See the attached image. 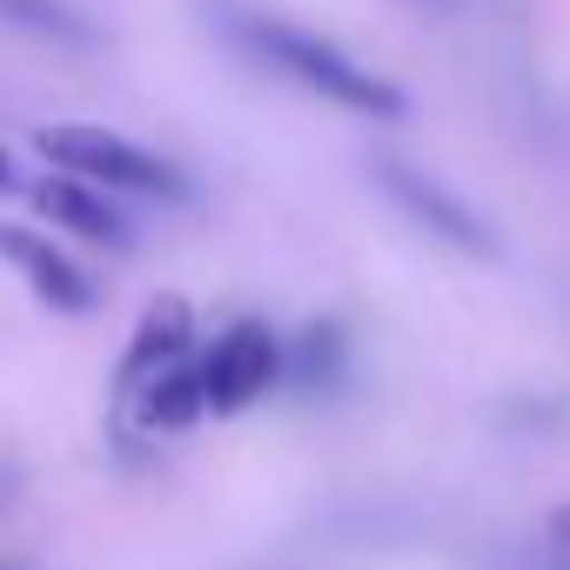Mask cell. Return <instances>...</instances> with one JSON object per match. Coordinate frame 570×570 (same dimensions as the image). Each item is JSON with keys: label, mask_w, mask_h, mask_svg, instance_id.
Instances as JSON below:
<instances>
[{"label": "cell", "mask_w": 570, "mask_h": 570, "mask_svg": "<svg viewBox=\"0 0 570 570\" xmlns=\"http://www.w3.org/2000/svg\"><path fill=\"white\" fill-rule=\"evenodd\" d=\"M8 188H14V155L0 148V195H8Z\"/></svg>", "instance_id": "obj_13"}, {"label": "cell", "mask_w": 570, "mask_h": 570, "mask_svg": "<svg viewBox=\"0 0 570 570\" xmlns=\"http://www.w3.org/2000/svg\"><path fill=\"white\" fill-rule=\"evenodd\" d=\"M550 530H557V543H563V550H570V503H563V510H557V517H550Z\"/></svg>", "instance_id": "obj_11"}, {"label": "cell", "mask_w": 570, "mask_h": 570, "mask_svg": "<svg viewBox=\"0 0 570 570\" xmlns=\"http://www.w3.org/2000/svg\"><path fill=\"white\" fill-rule=\"evenodd\" d=\"M195 370H202L208 416H242V410H255V403L282 383V336H275V323H262V316H235V323L195 356Z\"/></svg>", "instance_id": "obj_4"}, {"label": "cell", "mask_w": 570, "mask_h": 570, "mask_svg": "<svg viewBox=\"0 0 570 570\" xmlns=\"http://www.w3.org/2000/svg\"><path fill=\"white\" fill-rule=\"evenodd\" d=\"M188 356H195V303L175 296V289L148 296V309L135 316L128 350H121V363H115V403H128L135 390H148L161 370H175V363H188Z\"/></svg>", "instance_id": "obj_6"}, {"label": "cell", "mask_w": 570, "mask_h": 570, "mask_svg": "<svg viewBox=\"0 0 570 570\" xmlns=\"http://www.w3.org/2000/svg\"><path fill=\"white\" fill-rule=\"evenodd\" d=\"M370 181H376L383 202H390L396 215H410L430 242H443V248H456V255H470V262H497V255H503L497 222H490L470 195H456L443 175H430V168H416V161H403V155H370Z\"/></svg>", "instance_id": "obj_3"}, {"label": "cell", "mask_w": 570, "mask_h": 570, "mask_svg": "<svg viewBox=\"0 0 570 570\" xmlns=\"http://www.w3.org/2000/svg\"><path fill=\"white\" fill-rule=\"evenodd\" d=\"M0 21L14 35H35V41H61V48H95V21L75 8V0H0Z\"/></svg>", "instance_id": "obj_10"}, {"label": "cell", "mask_w": 570, "mask_h": 570, "mask_svg": "<svg viewBox=\"0 0 570 570\" xmlns=\"http://www.w3.org/2000/svg\"><path fill=\"white\" fill-rule=\"evenodd\" d=\"M35 208L55 228H68L75 242H95L108 255H128L135 248V222L121 215V202L101 195V188H88V181H75V175H41L35 181Z\"/></svg>", "instance_id": "obj_7"}, {"label": "cell", "mask_w": 570, "mask_h": 570, "mask_svg": "<svg viewBox=\"0 0 570 570\" xmlns=\"http://www.w3.org/2000/svg\"><path fill=\"white\" fill-rule=\"evenodd\" d=\"M35 148L48 155L55 175H75L101 195H148V202H195V181L181 161L155 155L148 141L101 128V121H48L35 128Z\"/></svg>", "instance_id": "obj_2"}, {"label": "cell", "mask_w": 570, "mask_h": 570, "mask_svg": "<svg viewBox=\"0 0 570 570\" xmlns=\"http://www.w3.org/2000/svg\"><path fill=\"white\" fill-rule=\"evenodd\" d=\"M208 14L222 21L228 48H242L255 68L296 81L303 95H316L343 115H363V121H403L410 115V95L390 75L363 68L350 48H336L323 28H303L275 8H248V0H208Z\"/></svg>", "instance_id": "obj_1"}, {"label": "cell", "mask_w": 570, "mask_h": 570, "mask_svg": "<svg viewBox=\"0 0 570 570\" xmlns=\"http://www.w3.org/2000/svg\"><path fill=\"white\" fill-rule=\"evenodd\" d=\"M350 356H356L350 323L343 316H316V323L296 330V343H282V383H289L303 403H323V396H336L350 383Z\"/></svg>", "instance_id": "obj_8"}, {"label": "cell", "mask_w": 570, "mask_h": 570, "mask_svg": "<svg viewBox=\"0 0 570 570\" xmlns=\"http://www.w3.org/2000/svg\"><path fill=\"white\" fill-rule=\"evenodd\" d=\"M0 262H8L21 282H28V296L41 303V309H55V316H95L101 309V282L68 255V248H55L41 228H21V222H0Z\"/></svg>", "instance_id": "obj_5"}, {"label": "cell", "mask_w": 570, "mask_h": 570, "mask_svg": "<svg viewBox=\"0 0 570 570\" xmlns=\"http://www.w3.org/2000/svg\"><path fill=\"white\" fill-rule=\"evenodd\" d=\"M121 410H128L135 436H188V430L208 416V396H202V370H195V356L175 363V370H161V376H155L148 390H135Z\"/></svg>", "instance_id": "obj_9"}, {"label": "cell", "mask_w": 570, "mask_h": 570, "mask_svg": "<svg viewBox=\"0 0 570 570\" xmlns=\"http://www.w3.org/2000/svg\"><path fill=\"white\" fill-rule=\"evenodd\" d=\"M0 570H41L35 557H14V550H0Z\"/></svg>", "instance_id": "obj_12"}]
</instances>
